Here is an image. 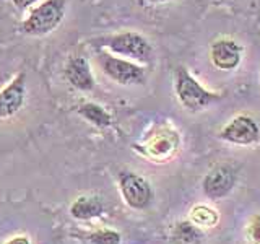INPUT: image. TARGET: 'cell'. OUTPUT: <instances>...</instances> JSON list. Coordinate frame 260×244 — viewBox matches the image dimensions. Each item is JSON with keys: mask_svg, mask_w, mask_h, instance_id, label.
I'll list each match as a JSON object with an SVG mask.
<instances>
[{"mask_svg": "<svg viewBox=\"0 0 260 244\" xmlns=\"http://www.w3.org/2000/svg\"><path fill=\"white\" fill-rule=\"evenodd\" d=\"M174 89L181 106L189 112H200L223 98L221 93L210 92L185 67H179L174 77Z\"/></svg>", "mask_w": 260, "mask_h": 244, "instance_id": "6da1fadb", "label": "cell"}, {"mask_svg": "<svg viewBox=\"0 0 260 244\" xmlns=\"http://www.w3.org/2000/svg\"><path fill=\"white\" fill-rule=\"evenodd\" d=\"M103 49L111 54L124 57L140 65H148L153 59V46L143 35L137 31H120L104 36L98 41Z\"/></svg>", "mask_w": 260, "mask_h": 244, "instance_id": "7a4b0ae2", "label": "cell"}, {"mask_svg": "<svg viewBox=\"0 0 260 244\" xmlns=\"http://www.w3.org/2000/svg\"><path fill=\"white\" fill-rule=\"evenodd\" d=\"M67 2L65 0H43L28 13L21 23V31L28 36H46L59 28Z\"/></svg>", "mask_w": 260, "mask_h": 244, "instance_id": "3957f363", "label": "cell"}, {"mask_svg": "<svg viewBox=\"0 0 260 244\" xmlns=\"http://www.w3.org/2000/svg\"><path fill=\"white\" fill-rule=\"evenodd\" d=\"M96 60L104 75L119 85L135 86L143 85L146 81V70L143 65H138L137 62L111 54L108 51H101L98 54Z\"/></svg>", "mask_w": 260, "mask_h": 244, "instance_id": "277c9868", "label": "cell"}, {"mask_svg": "<svg viewBox=\"0 0 260 244\" xmlns=\"http://www.w3.org/2000/svg\"><path fill=\"white\" fill-rule=\"evenodd\" d=\"M236 182H238V168L230 163H219L203 177L202 189L208 199L221 200L233 192Z\"/></svg>", "mask_w": 260, "mask_h": 244, "instance_id": "5b68a950", "label": "cell"}, {"mask_svg": "<svg viewBox=\"0 0 260 244\" xmlns=\"http://www.w3.org/2000/svg\"><path fill=\"white\" fill-rule=\"evenodd\" d=\"M119 189L130 208L143 210L153 200V189L146 179L132 171H122L119 174Z\"/></svg>", "mask_w": 260, "mask_h": 244, "instance_id": "8992f818", "label": "cell"}, {"mask_svg": "<svg viewBox=\"0 0 260 244\" xmlns=\"http://www.w3.org/2000/svg\"><path fill=\"white\" fill-rule=\"evenodd\" d=\"M218 137L228 143L249 146L258 142L260 127L257 124V120L252 116L238 114V116H234L221 130H219Z\"/></svg>", "mask_w": 260, "mask_h": 244, "instance_id": "52a82bcc", "label": "cell"}, {"mask_svg": "<svg viewBox=\"0 0 260 244\" xmlns=\"http://www.w3.org/2000/svg\"><path fill=\"white\" fill-rule=\"evenodd\" d=\"M208 54L215 69L233 72L241 65L244 47L233 38H219L211 43Z\"/></svg>", "mask_w": 260, "mask_h": 244, "instance_id": "ba28073f", "label": "cell"}, {"mask_svg": "<svg viewBox=\"0 0 260 244\" xmlns=\"http://www.w3.org/2000/svg\"><path fill=\"white\" fill-rule=\"evenodd\" d=\"M26 98V75L16 73L13 80L0 89V119H8L18 112Z\"/></svg>", "mask_w": 260, "mask_h": 244, "instance_id": "9c48e42d", "label": "cell"}, {"mask_svg": "<svg viewBox=\"0 0 260 244\" xmlns=\"http://www.w3.org/2000/svg\"><path fill=\"white\" fill-rule=\"evenodd\" d=\"M63 77L67 83L78 92H91L96 86V80L93 75L91 65L83 55H72L65 64Z\"/></svg>", "mask_w": 260, "mask_h": 244, "instance_id": "30bf717a", "label": "cell"}, {"mask_svg": "<svg viewBox=\"0 0 260 244\" xmlns=\"http://www.w3.org/2000/svg\"><path fill=\"white\" fill-rule=\"evenodd\" d=\"M146 153L150 155V158L154 160H165L171 158V155H174L179 148V135L174 130L169 129H159L158 132H154L150 140L145 143Z\"/></svg>", "mask_w": 260, "mask_h": 244, "instance_id": "8fae6325", "label": "cell"}, {"mask_svg": "<svg viewBox=\"0 0 260 244\" xmlns=\"http://www.w3.org/2000/svg\"><path fill=\"white\" fill-rule=\"evenodd\" d=\"M70 214L77 220H91L103 214V203L94 195H81L72 203Z\"/></svg>", "mask_w": 260, "mask_h": 244, "instance_id": "7c38bea8", "label": "cell"}, {"mask_svg": "<svg viewBox=\"0 0 260 244\" xmlns=\"http://www.w3.org/2000/svg\"><path fill=\"white\" fill-rule=\"evenodd\" d=\"M77 112L80 114L89 124H93L100 129H106L112 124V116L106 111L101 104L98 103H83L77 108Z\"/></svg>", "mask_w": 260, "mask_h": 244, "instance_id": "4fadbf2b", "label": "cell"}, {"mask_svg": "<svg viewBox=\"0 0 260 244\" xmlns=\"http://www.w3.org/2000/svg\"><path fill=\"white\" fill-rule=\"evenodd\" d=\"M174 244H200L202 233L195 223L192 222H181L177 223L173 233Z\"/></svg>", "mask_w": 260, "mask_h": 244, "instance_id": "5bb4252c", "label": "cell"}, {"mask_svg": "<svg viewBox=\"0 0 260 244\" xmlns=\"http://www.w3.org/2000/svg\"><path fill=\"white\" fill-rule=\"evenodd\" d=\"M192 223L200 226H215L218 223V214L207 205H197L192 211Z\"/></svg>", "mask_w": 260, "mask_h": 244, "instance_id": "9a60e30c", "label": "cell"}, {"mask_svg": "<svg viewBox=\"0 0 260 244\" xmlns=\"http://www.w3.org/2000/svg\"><path fill=\"white\" fill-rule=\"evenodd\" d=\"M91 244H120V234L114 230H98L88 236Z\"/></svg>", "mask_w": 260, "mask_h": 244, "instance_id": "2e32d148", "label": "cell"}, {"mask_svg": "<svg viewBox=\"0 0 260 244\" xmlns=\"http://www.w3.org/2000/svg\"><path fill=\"white\" fill-rule=\"evenodd\" d=\"M247 239L250 244H260V215H255L247 225Z\"/></svg>", "mask_w": 260, "mask_h": 244, "instance_id": "e0dca14e", "label": "cell"}, {"mask_svg": "<svg viewBox=\"0 0 260 244\" xmlns=\"http://www.w3.org/2000/svg\"><path fill=\"white\" fill-rule=\"evenodd\" d=\"M38 2L39 0H12L13 7L18 8V10H21V12L28 10V8H31V7H35Z\"/></svg>", "mask_w": 260, "mask_h": 244, "instance_id": "ac0fdd59", "label": "cell"}, {"mask_svg": "<svg viewBox=\"0 0 260 244\" xmlns=\"http://www.w3.org/2000/svg\"><path fill=\"white\" fill-rule=\"evenodd\" d=\"M7 244H29V239H28V238H24V236H18V238L10 239Z\"/></svg>", "mask_w": 260, "mask_h": 244, "instance_id": "d6986e66", "label": "cell"}, {"mask_svg": "<svg viewBox=\"0 0 260 244\" xmlns=\"http://www.w3.org/2000/svg\"><path fill=\"white\" fill-rule=\"evenodd\" d=\"M142 4H148V5H158V4H168V2H174V0H140Z\"/></svg>", "mask_w": 260, "mask_h": 244, "instance_id": "ffe728a7", "label": "cell"}]
</instances>
